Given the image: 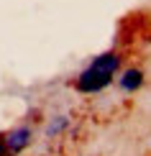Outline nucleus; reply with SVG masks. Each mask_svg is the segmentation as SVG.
<instances>
[{"label":"nucleus","mask_w":151,"mask_h":156,"mask_svg":"<svg viewBox=\"0 0 151 156\" xmlns=\"http://www.w3.org/2000/svg\"><path fill=\"white\" fill-rule=\"evenodd\" d=\"M118 69H120V54H118V51H105V54L95 56L92 64L84 67L80 72L74 87L80 90V92H84V95L102 92V90L113 82V77L118 74Z\"/></svg>","instance_id":"1"},{"label":"nucleus","mask_w":151,"mask_h":156,"mask_svg":"<svg viewBox=\"0 0 151 156\" xmlns=\"http://www.w3.org/2000/svg\"><path fill=\"white\" fill-rule=\"evenodd\" d=\"M31 144V128H16V131H10L5 136V148H8L10 154H21L26 146Z\"/></svg>","instance_id":"2"},{"label":"nucleus","mask_w":151,"mask_h":156,"mask_svg":"<svg viewBox=\"0 0 151 156\" xmlns=\"http://www.w3.org/2000/svg\"><path fill=\"white\" fill-rule=\"evenodd\" d=\"M143 84V72L138 67H131V69H126L120 77H118V87L123 90V92H136Z\"/></svg>","instance_id":"3"},{"label":"nucleus","mask_w":151,"mask_h":156,"mask_svg":"<svg viewBox=\"0 0 151 156\" xmlns=\"http://www.w3.org/2000/svg\"><path fill=\"white\" fill-rule=\"evenodd\" d=\"M67 126H69V120L64 118V115H56V118H54V123H49L46 133L51 136V138H54V136H59V133H62V131H64V128H67Z\"/></svg>","instance_id":"4"},{"label":"nucleus","mask_w":151,"mask_h":156,"mask_svg":"<svg viewBox=\"0 0 151 156\" xmlns=\"http://www.w3.org/2000/svg\"><path fill=\"white\" fill-rule=\"evenodd\" d=\"M8 154V148H5V138H0V156Z\"/></svg>","instance_id":"5"}]
</instances>
